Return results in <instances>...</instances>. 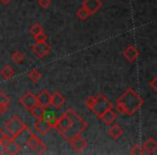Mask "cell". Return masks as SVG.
Returning <instances> with one entry per match:
<instances>
[{
    "instance_id": "1",
    "label": "cell",
    "mask_w": 157,
    "mask_h": 155,
    "mask_svg": "<svg viewBox=\"0 0 157 155\" xmlns=\"http://www.w3.org/2000/svg\"><path fill=\"white\" fill-rule=\"evenodd\" d=\"M115 105L121 114L131 116L141 109L144 105V100L135 90L128 88L120 98H117Z\"/></svg>"
},
{
    "instance_id": "2",
    "label": "cell",
    "mask_w": 157,
    "mask_h": 155,
    "mask_svg": "<svg viewBox=\"0 0 157 155\" xmlns=\"http://www.w3.org/2000/svg\"><path fill=\"white\" fill-rule=\"evenodd\" d=\"M66 112L71 116L72 125L69 129H67L66 131H63V133H59V134H60V136L66 141L70 142L73 138H75L76 136H80L84 130H86L88 127V124L85 122V120L82 118L72 108H69Z\"/></svg>"
},
{
    "instance_id": "3",
    "label": "cell",
    "mask_w": 157,
    "mask_h": 155,
    "mask_svg": "<svg viewBox=\"0 0 157 155\" xmlns=\"http://www.w3.org/2000/svg\"><path fill=\"white\" fill-rule=\"evenodd\" d=\"M113 105L110 103V100L103 94H98L97 96H94V101L93 105L90 106V110L96 116L100 118L107 110L112 109Z\"/></svg>"
},
{
    "instance_id": "4",
    "label": "cell",
    "mask_w": 157,
    "mask_h": 155,
    "mask_svg": "<svg viewBox=\"0 0 157 155\" xmlns=\"http://www.w3.org/2000/svg\"><path fill=\"white\" fill-rule=\"evenodd\" d=\"M27 125L23 122V120L17 115H13L7 123H6V130L7 134H9L12 138H15L18 136L25 128Z\"/></svg>"
},
{
    "instance_id": "5",
    "label": "cell",
    "mask_w": 157,
    "mask_h": 155,
    "mask_svg": "<svg viewBox=\"0 0 157 155\" xmlns=\"http://www.w3.org/2000/svg\"><path fill=\"white\" fill-rule=\"evenodd\" d=\"M72 125V118L67 112H65L63 114H61L59 118H57V122L55 124L54 128L56 129L58 133H63L66 131L67 129H69Z\"/></svg>"
},
{
    "instance_id": "6",
    "label": "cell",
    "mask_w": 157,
    "mask_h": 155,
    "mask_svg": "<svg viewBox=\"0 0 157 155\" xmlns=\"http://www.w3.org/2000/svg\"><path fill=\"white\" fill-rule=\"evenodd\" d=\"M31 50H33V54L37 57L43 58V57H45L48 54H50L52 48H51L50 44H48L45 41H42V42H36V43L31 46Z\"/></svg>"
},
{
    "instance_id": "7",
    "label": "cell",
    "mask_w": 157,
    "mask_h": 155,
    "mask_svg": "<svg viewBox=\"0 0 157 155\" xmlns=\"http://www.w3.org/2000/svg\"><path fill=\"white\" fill-rule=\"evenodd\" d=\"M20 103L25 108L26 110H30L33 107H35L38 103L37 101V96H36L33 93L31 92H27L22 98L20 99Z\"/></svg>"
},
{
    "instance_id": "8",
    "label": "cell",
    "mask_w": 157,
    "mask_h": 155,
    "mask_svg": "<svg viewBox=\"0 0 157 155\" xmlns=\"http://www.w3.org/2000/svg\"><path fill=\"white\" fill-rule=\"evenodd\" d=\"M54 110H55L54 108L51 107V106L45 107L43 110V114H42V118H41L43 121L48 123L52 128H54L55 124H56V122H57V116H56V114H55Z\"/></svg>"
},
{
    "instance_id": "9",
    "label": "cell",
    "mask_w": 157,
    "mask_h": 155,
    "mask_svg": "<svg viewBox=\"0 0 157 155\" xmlns=\"http://www.w3.org/2000/svg\"><path fill=\"white\" fill-rule=\"evenodd\" d=\"M140 52L135 45H128L124 51H123L122 55L129 61V63H135L137 58L139 57Z\"/></svg>"
},
{
    "instance_id": "10",
    "label": "cell",
    "mask_w": 157,
    "mask_h": 155,
    "mask_svg": "<svg viewBox=\"0 0 157 155\" xmlns=\"http://www.w3.org/2000/svg\"><path fill=\"white\" fill-rule=\"evenodd\" d=\"M82 7L85 8L90 14H95L98 10H100V8L102 7V2L100 0H84L82 3Z\"/></svg>"
},
{
    "instance_id": "11",
    "label": "cell",
    "mask_w": 157,
    "mask_h": 155,
    "mask_svg": "<svg viewBox=\"0 0 157 155\" xmlns=\"http://www.w3.org/2000/svg\"><path fill=\"white\" fill-rule=\"evenodd\" d=\"M65 103H66L65 96H63V95H61L60 93L58 92V91H56V92H54V94L51 95L50 106L54 108L55 110L61 108L63 105H65Z\"/></svg>"
},
{
    "instance_id": "12",
    "label": "cell",
    "mask_w": 157,
    "mask_h": 155,
    "mask_svg": "<svg viewBox=\"0 0 157 155\" xmlns=\"http://www.w3.org/2000/svg\"><path fill=\"white\" fill-rule=\"evenodd\" d=\"M22 145L18 142L15 141V139H12L7 145H5V154L8 155H16L21 152Z\"/></svg>"
},
{
    "instance_id": "13",
    "label": "cell",
    "mask_w": 157,
    "mask_h": 155,
    "mask_svg": "<svg viewBox=\"0 0 157 155\" xmlns=\"http://www.w3.org/2000/svg\"><path fill=\"white\" fill-rule=\"evenodd\" d=\"M70 143H71L72 148L78 153L83 152V151L85 150L86 146H87V142H86L85 139H83V138L81 137V135L76 136L75 138H73V139L70 141Z\"/></svg>"
},
{
    "instance_id": "14",
    "label": "cell",
    "mask_w": 157,
    "mask_h": 155,
    "mask_svg": "<svg viewBox=\"0 0 157 155\" xmlns=\"http://www.w3.org/2000/svg\"><path fill=\"white\" fill-rule=\"evenodd\" d=\"M35 129L40 134V135L44 136L46 134H48V131L52 129L51 125L48 123H46L45 121H43L42 118H37L36 121V124H35Z\"/></svg>"
},
{
    "instance_id": "15",
    "label": "cell",
    "mask_w": 157,
    "mask_h": 155,
    "mask_svg": "<svg viewBox=\"0 0 157 155\" xmlns=\"http://www.w3.org/2000/svg\"><path fill=\"white\" fill-rule=\"evenodd\" d=\"M41 143H42L41 139H40L39 137H37V135H35L33 133H31V135L29 136V138L27 139L25 145H26L29 150L36 152V151H37V149H38V146H39Z\"/></svg>"
},
{
    "instance_id": "16",
    "label": "cell",
    "mask_w": 157,
    "mask_h": 155,
    "mask_svg": "<svg viewBox=\"0 0 157 155\" xmlns=\"http://www.w3.org/2000/svg\"><path fill=\"white\" fill-rule=\"evenodd\" d=\"M51 95L50 92L48 90H43L42 92H40L37 95V101L40 106H42L43 108L50 106V101H51Z\"/></svg>"
},
{
    "instance_id": "17",
    "label": "cell",
    "mask_w": 157,
    "mask_h": 155,
    "mask_svg": "<svg viewBox=\"0 0 157 155\" xmlns=\"http://www.w3.org/2000/svg\"><path fill=\"white\" fill-rule=\"evenodd\" d=\"M99 118L102 121V123L105 125H111V124H113V123L115 122L116 113L113 111V108H112V109L107 110V111H105Z\"/></svg>"
},
{
    "instance_id": "18",
    "label": "cell",
    "mask_w": 157,
    "mask_h": 155,
    "mask_svg": "<svg viewBox=\"0 0 157 155\" xmlns=\"http://www.w3.org/2000/svg\"><path fill=\"white\" fill-rule=\"evenodd\" d=\"M142 148H143L144 152L147 153V154H154L157 151L156 140H155L154 138H148V139H146L145 141H144Z\"/></svg>"
},
{
    "instance_id": "19",
    "label": "cell",
    "mask_w": 157,
    "mask_h": 155,
    "mask_svg": "<svg viewBox=\"0 0 157 155\" xmlns=\"http://www.w3.org/2000/svg\"><path fill=\"white\" fill-rule=\"evenodd\" d=\"M108 134H109V136L112 138V139L116 140L123 136V129L120 125L114 124L113 123V124H111V127L108 129Z\"/></svg>"
},
{
    "instance_id": "20",
    "label": "cell",
    "mask_w": 157,
    "mask_h": 155,
    "mask_svg": "<svg viewBox=\"0 0 157 155\" xmlns=\"http://www.w3.org/2000/svg\"><path fill=\"white\" fill-rule=\"evenodd\" d=\"M31 133H33V131H31L30 129L28 128V127H26V128H25L24 130H23L22 133L20 134V135L16 136V137L14 138V139H15V141L18 142V143H20L21 145H23V144L26 143L27 139H28L29 136L31 135Z\"/></svg>"
},
{
    "instance_id": "21",
    "label": "cell",
    "mask_w": 157,
    "mask_h": 155,
    "mask_svg": "<svg viewBox=\"0 0 157 155\" xmlns=\"http://www.w3.org/2000/svg\"><path fill=\"white\" fill-rule=\"evenodd\" d=\"M0 74H1V76H2L5 80H10L15 76V70H14L10 65H6L5 67L1 69Z\"/></svg>"
},
{
    "instance_id": "22",
    "label": "cell",
    "mask_w": 157,
    "mask_h": 155,
    "mask_svg": "<svg viewBox=\"0 0 157 155\" xmlns=\"http://www.w3.org/2000/svg\"><path fill=\"white\" fill-rule=\"evenodd\" d=\"M43 110H44V108L42 107V106H40L39 103H37V105L31 108L29 111H30L31 115L35 116L36 118H41L42 114H43Z\"/></svg>"
},
{
    "instance_id": "23",
    "label": "cell",
    "mask_w": 157,
    "mask_h": 155,
    "mask_svg": "<svg viewBox=\"0 0 157 155\" xmlns=\"http://www.w3.org/2000/svg\"><path fill=\"white\" fill-rule=\"evenodd\" d=\"M41 76H42L41 72L38 69H33L28 73V79L30 80L31 82H33V83H37V82L41 79Z\"/></svg>"
},
{
    "instance_id": "24",
    "label": "cell",
    "mask_w": 157,
    "mask_h": 155,
    "mask_svg": "<svg viewBox=\"0 0 157 155\" xmlns=\"http://www.w3.org/2000/svg\"><path fill=\"white\" fill-rule=\"evenodd\" d=\"M11 58H12V60L14 61L15 64H22L23 61L25 60V56H24V54H23L22 52H20V51H15V52H13L12 53V55H11Z\"/></svg>"
},
{
    "instance_id": "25",
    "label": "cell",
    "mask_w": 157,
    "mask_h": 155,
    "mask_svg": "<svg viewBox=\"0 0 157 155\" xmlns=\"http://www.w3.org/2000/svg\"><path fill=\"white\" fill-rule=\"evenodd\" d=\"M76 16H78V18L80 21H86L90 16V14L85 8L81 7L78 10V12H76Z\"/></svg>"
},
{
    "instance_id": "26",
    "label": "cell",
    "mask_w": 157,
    "mask_h": 155,
    "mask_svg": "<svg viewBox=\"0 0 157 155\" xmlns=\"http://www.w3.org/2000/svg\"><path fill=\"white\" fill-rule=\"evenodd\" d=\"M29 33H30V35L36 36V35H38V33H43V27H42L39 23H36V24H33V26L30 27V29H29Z\"/></svg>"
},
{
    "instance_id": "27",
    "label": "cell",
    "mask_w": 157,
    "mask_h": 155,
    "mask_svg": "<svg viewBox=\"0 0 157 155\" xmlns=\"http://www.w3.org/2000/svg\"><path fill=\"white\" fill-rule=\"evenodd\" d=\"M130 154L131 155H143V154H145V152H144L141 144H135V145L131 148Z\"/></svg>"
},
{
    "instance_id": "28",
    "label": "cell",
    "mask_w": 157,
    "mask_h": 155,
    "mask_svg": "<svg viewBox=\"0 0 157 155\" xmlns=\"http://www.w3.org/2000/svg\"><path fill=\"white\" fill-rule=\"evenodd\" d=\"M11 99L6 93L0 92V105H10Z\"/></svg>"
},
{
    "instance_id": "29",
    "label": "cell",
    "mask_w": 157,
    "mask_h": 155,
    "mask_svg": "<svg viewBox=\"0 0 157 155\" xmlns=\"http://www.w3.org/2000/svg\"><path fill=\"white\" fill-rule=\"evenodd\" d=\"M33 38H35V40L37 42H42V41H46L48 36H46L44 33H38V35L33 36Z\"/></svg>"
},
{
    "instance_id": "30",
    "label": "cell",
    "mask_w": 157,
    "mask_h": 155,
    "mask_svg": "<svg viewBox=\"0 0 157 155\" xmlns=\"http://www.w3.org/2000/svg\"><path fill=\"white\" fill-rule=\"evenodd\" d=\"M38 2H39L40 7L43 8V9H46V8H48L51 6L52 1L51 0H38Z\"/></svg>"
},
{
    "instance_id": "31",
    "label": "cell",
    "mask_w": 157,
    "mask_h": 155,
    "mask_svg": "<svg viewBox=\"0 0 157 155\" xmlns=\"http://www.w3.org/2000/svg\"><path fill=\"white\" fill-rule=\"evenodd\" d=\"M157 78L156 76H154L152 80H151L150 82H148V85L152 87V90L154 91V92H157Z\"/></svg>"
},
{
    "instance_id": "32",
    "label": "cell",
    "mask_w": 157,
    "mask_h": 155,
    "mask_svg": "<svg viewBox=\"0 0 157 155\" xmlns=\"http://www.w3.org/2000/svg\"><path fill=\"white\" fill-rule=\"evenodd\" d=\"M46 150H48V146H46L45 144H44L43 142H42V143L40 144L39 146H38V149H37V151H36V153H37V154H43V153L45 152Z\"/></svg>"
},
{
    "instance_id": "33",
    "label": "cell",
    "mask_w": 157,
    "mask_h": 155,
    "mask_svg": "<svg viewBox=\"0 0 157 155\" xmlns=\"http://www.w3.org/2000/svg\"><path fill=\"white\" fill-rule=\"evenodd\" d=\"M93 101H94V96H90L88 98H86V100H85V105H86V107L90 109V106L93 105Z\"/></svg>"
},
{
    "instance_id": "34",
    "label": "cell",
    "mask_w": 157,
    "mask_h": 155,
    "mask_svg": "<svg viewBox=\"0 0 157 155\" xmlns=\"http://www.w3.org/2000/svg\"><path fill=\"white\" fill-rule=\"evenodd\" d=\"M9 105H0V114H5L8 111Z\"/></svg>"
},
{
    "instance_id": "35",
    "label": "cell",
    "mask_w": 157,
    "mask_h": 155,
    "mask_svg": "<svg viewBox=\"0 0 157 155\" xmlns=\"http://www.w3.org/2000/svg\"><path fill=\"white\" fill-rule=\"evenodd\" d=\"M11 1L12 0H0V2L2 3V5H9Z\"/></svg>"
},
{
    "instance_id": "36",
    "label": "cell",
    "mask_w": 157,
    "mask_h": 155,
    "mask_svg": "<svg viewBox=\"0 0 157 155\" xmlns=\"http://www.w3.org/2000/svg\"><path fill=\"white\" fill-rule=\"evenodd\" d=\"M5 130H3L1 127H0V141H1V139H2V137H3V135H5Z\"/></svg>"
}]
</instances>
